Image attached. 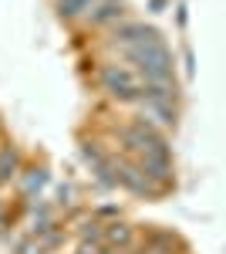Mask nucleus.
Masks as SVG:
<instances>
[{
    "label": "nucleus",
    "instance_id": "nucleus-2",
    "mask_svg": "<svg viewBox=\"0 0 226 254\" xmlns=\"http://www.w3.org/2000/svg\"><path fill=\"white\" fill-rule=\"evenodd\" d=\"M101 85H105V92L112 98H122V102H132L138 98V78H135L129 68H122V64H108L105 71H101Z\"/></svg>",
    "mask_w": 226,
    "mask_h": 254
},
{
    "label": "nucleus",
    "instance_id": "nucleus-5",
    "mask_svg": "<svg viewBox=\"0 0 226 254\" xmlns=\"http://www.w3.org/2000/svg\"><path fill=\"white\" fill-rule=\"evenodd\" d=\"M115 14H122V10H118V7H115V3H105V7H101V10H98V14H91V20H112Z\"/></svg>",
    "mask_w": 226,
    "mask_h": 254
},
{
    "label": "nucleus",
    "instance_id": "nucleus-4",
    "mask_svg": "<svg viewBox=\"0 0 226 254\" xmlns=\"http://www.w3.org/2000/svg\"><path fill=\"white\" fill-rule=\"evenodd\" d=\"M14 166H17V156L14 153H0V180H7Z\"/></svg>",
    "mask_w": 226,
    "mask_h": 254
},
{
    "label": "nucleus",
    "instance_id": "nucleus-3",
    "mask_svg": "<svg viewBox=\"0 0 226 254\" xmlns=\"http://www.w3.org/2000/svg\"><path fill=\"white\" fill-rule=\"evenodd\" d=\"M57 7H61V17H81L94 7V0H57Z\"/></svg>",
    "mask_w": 226,
    "mask_h": 254
},
{
    "label": "nucleus",
    "instance_id": "nucleus-6",
    "mask_svg": "<svg viewBox=\"0 0 226 254\" xmlns=\"http://www.w3.org/2000/svg\"><path fill=\"white\" fill-rule=\"evenodd\" d=\"M108 237H112L115 244H125V241H129V227H122V224H115L112 231H108Z\"/></svg>",
    "mask_w": 226,
    "mask_h": 254
},
{
    "label": "nucleus",
    "instance_id": "nucleus-1",
    "mask_svg": "<svg viewBox=\"0 0 226 254\" xmlns=\"http://www.w3.org/2000/svg\"><path fill=\"white\" fill-rule=\"evenodd\" d=\"M125 55L138 64V71L145 75L149 85H155V88H169V81H172V58H169V51H166V44L159 41V34H152L149 41H142V44L129 48Z\"/></svg>",
    "mask_w": 226,
    "mask_h": 254
}]
</instances>
